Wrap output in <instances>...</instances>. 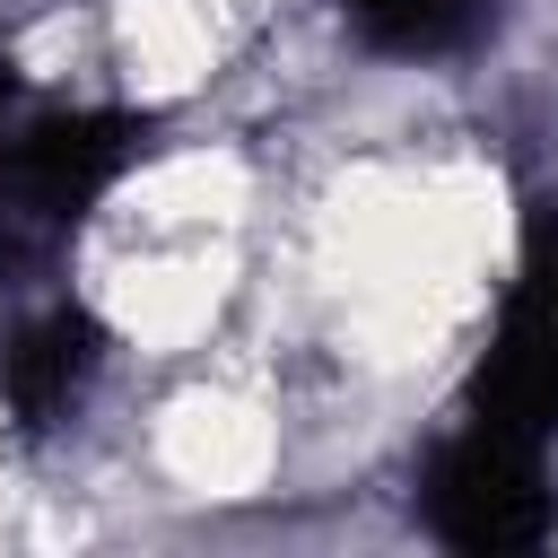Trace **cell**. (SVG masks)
Segmentation results:
<instances>
[{
	"label": "cell",
	"instance_id": "cell-1",
	"mask_svg": "<svg viewBox=\"0 0 558 558\" xmlns=\"http://www.w3.org/2000/svg\"><path fill=\"white\" fill-rule=\"evenodd\" d=\"M427 523L453 549H532L549 532V462H541V436L497 427V418H471L436 453V471H427Z\"/></svg>",
	"mask_w": 558,
	"mask_h": 558
},
{
	"label": "cell",
	"instance_id": "cell-2",
	"mask_svg": "<svg viewBox=\"0 0 558 558\" xmlns=\"http://www.w3.org/2000/svg\"><path fill=\"white\" fill-rule=\"evenodd\" d=\"M140 148L131 113H70V122H35L0 148V244L52 235L70 227Z\"/></svg>",
	"mask_w": 558,
	"mask_h": 558
},
{
	"label": "cell",
	"instance_id": "cell-3",
	"mask_svg": "<svg viewBox=\"0 0 558 558\" xmlns=\"http://www.w3.org/2000/svg\"><path fill=\"white\" fill-rule=\"evenodd\" d=\"M471 418L523 427L541 445L558 436V218H541V235L523 253V279L506 288V314H497Z\"/></svg>",
	"mask_w": 558,
	"mask_h": 558
},
{
	"label": "cell",
	"instance_id": "cell-4",
	"mask_svg": "<svg viewBox=\"0 0 558 558\" xmlns=\"http://www.w3.org/2000/svg\"><path fill=\"white\" fill-rule=\"evenodd\" d=\"M96 357H105V340H96L87 314H70V305L35 314V323L0 349V401H9V418H17V427H52V418L87 392Z\"/></svg>",
	"mask_w": 558,
	"mask_h": 558
},
{
	"label": "cell",
	"instance_id": "cell-5",
	"mask_svg": "<svg viewBox=\"0 0 558 558\" xmlns=\"http://www.w3.org/2000/svg\"><path fill=\"white\" fill-rule=\"evenodd\" d=\"M480 0H357V17L384 35V44H445Z\"/></svg>",
	"mask_w": 558,
	"mask_h": 558
},
{
	"label": "cell",
	"instance_id": "cell-6",
	"mask_svg": "<svg viewBox=\"0 0 558 558\" xmlns=\"http://www.w3.org/2000/svg\"><path fill=\"white\" fill-rule=\"evenodd\" d=\"M0 105H9V70H0Z\"/></svg>",
	"mask_w": 558,
	"mask_h": 558
}]
</instances>
